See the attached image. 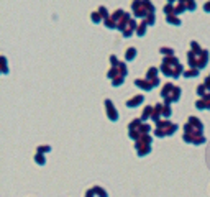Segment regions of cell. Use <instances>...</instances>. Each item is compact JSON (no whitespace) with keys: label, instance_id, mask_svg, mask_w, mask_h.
<instances>
[{"label":"cell","instance_id":"cell-23","mask_svg":"<svg viewBox=\"0 0 210 197\" xmlns=\"http://www.w3.org/2000/svg\"><path fill=\"white\" fill-rule=\"evenodd\" d=\"M2 61H3V69H2V72H3V74H7V72H8V67H7V59H5V57H2Z\"/></svg>","mask_w":210,"mask_h":197},{"label":"cell","instance_id":"cell-17","mask_svg":"<svg viewBox=\"0 0 210 197\" xmlns=\"http://www.w3.org/2000/svg\"><path fill=\"white\" fill-rule=\"evenodd\" d=\"M159 53H162L164 56H174V49L172 48H161Z\"/></svg>","mask_w":210,"mask_h":197},{"label":"cell","instance_id":"cell-14","mask_svg":"<svg viewBox=\"0 0 210 197\" xmlns=\"http://www.w3.org/2000/svg\"><path fill=\"white\" fill-rule=\"evenodd\" d=\"M185 10H187V7H185V3H180V2H177V3H176V15L184 13Z\"/></svg>","mask_w":210,"mask_h":197},{"label":"cell","instance_id":"cell-26","mask_svg":"<svg viewBox=\"0 0 210 197\" xmlns=\"http://www.w3.org/2000/svg\"><path fill=\"white\" fill-rule=\"evenodd\" d=\"M174 2H177V0H167V3H174Z\"/></svg>","mask_w":210,"mask_h":197},{"label":"cell","instance_id":"cell-1","mask_svg":"<svg viewBox=\"0 0 210 197\" xmlns=\"http://www.w3.org/2000/svg\"><path fill=\"white\" fill-rule=\"evenodd\" d=\"M131 10H133V13H135V16L146 18L149 13H154V5L151 0H133Z\"/></svg>","mask_w":210,"mask_h":197},{"label":"cell","instance_id":"cell-18","mask_svg":"<svg viewBox=\"0 0 210 197\" xmlns=\"http://www.w3.org/2000/svg\"><path fill=\"white\" fill-rule=\"evenodd\" d=\"M103 21H105V26H107V28H112V30H113V28H116V23L112 20V16L107 18V20H103Z\"/></svg>","mask_w":210,"mask_h":197},{"label":"cell","instance_id":"cell-3","mask_svg":"<svg viewBox=\"0 0 210 197\" xmlns=\"http://www.w3.org/2000/svg\"><path fill=\"white\" fill-rule=\"evenodd\" d=\"M105 108H107V115H108V118L112 120V121H115L116 118H118V113H116V110L113 108V103H112V100H105Z\"/></svg>","mask_w":210,"mask_h":197},{"label":"cell","instance_id":"cell-24","mask_svg":"<svg viewBox=\"0 0 210 197\" xmlns=\"http://www.w3.org/2000/svg\"><path fill=\"white\" fill-rule=\"evenodd\" d=\"M49 151V146H39L38 148V153H48Z\"/></svg>","mask_w":210,"mask_h":197},{"label":"cell","instance_id":"cell-6","mask_svg":"<svg viewBox=\"0 0 210 197\" xmlns=\"http://www.w3.org/2000/svg\"><path fill=\"white\" fill-rule=\"evenodd\" d=\"M166 21L171 23V25H174V26H179V25H180L179 15H166Z\"/></svg>","mask_w":210,"mask_h":197},{"label":"cell","instance_id":"cell-9","mask_svg":"<svg viewBox=\"0 0 210 197\" xmlns=\"http://www.w3.org/2000/svg\"><path fill=\"white\" fill-rule=\"evenodd\" d=\"M146 26H148V23L144 21V20H143L141 23H139L138 28H136V34H138V36H143V34L146 33Z\"/></svg>","mask_w":210,"mask_h":197},{"label":"cell","instance_id":"cell-21","mask_svg":"<svg viewBox=\"0 0 210 197\" xmlns=\"http://www.w3.org/2000/svg\"><path fill=\"white\" fill-rule=\"evenodd\" d=\"M34 161H36L38 164H44V156L41 153H38L36 156H34Z\"/></svg>","mask_w":210,"mask_h":197},{"label":"cell","instance_id":"cell-22","mask_svg":"<svg viewBox=\"0 0 210 197\" xmlns=\"http://www.w3.org/2000/svg\"><path fill=\"white\" fill-rule=\"evenodd\" d=\"M144 21H146L148 25H153V23H154V13H149L146 18H144Z\"/></svg>","mask_w":210,"mask_h":197},{"label":"cell","instance_id":"cell-4","mask_svg":"<svg viewBox=\"0 0 210 197\" xmlns=\"http://www.w3.org/2000/svg\"><path fill=\"white\" fill-rule=\"evenodd\" d=\"M135 84L138 85L139 89H143V90H151L153 89V84H151V80H148V79H136L135 80Z\"/></svg>","mask_w":210,"mask_h":197},{"label":"cell","instance_id":"cell-10","mask_svg":"<svg viewBox=\"0 0 210 197\" xmlns=\"http://www.w3.org/2000/svg\"><path fill=\"white\" fill-rule=\"evenodd\" d=\"M90 20L92 21H94V23H100L102 21V15H100V11H92V13H90Z\"/></svg>","mask_w":210,"mask_h":197},{"label":"cell","instance_id":"cell-7","mask_svg":"<svg viewBox=\"0 0 210 197\" xmlns=\"http://www.w3.org/2000/svg\"><path fill=\"white\" fill-rule=\"evenodd\" d=\"M162 11H164L166 15H176V5L174 3H166L164 7H162Z\"/></svg>","mask_w":210,"mask_h":197},{"label":"cell","instance_id":"cell-19","mask_svg":"<svg viewBox=\"0 0 210 197\" xmlns=\"http://www.w3.org/2000/svg\"><path fill=\"white\" fill-rule=\"evenodd\" d=\"M185 7L187 10H195V0H185Z\"/></svg>","mask_w":210,"mask_h":197},{"label":"cell","instance_id":"cell-2","mask_svg":"<svg viewBox=\"0 0 210 197\" xmlns=\"http://www.w3.org/2000/svg\"><path fill=\"white\" fill-rule=\"evenodd\" d=\"M177 130V125L176 123H171L169 120H161V121H158L156 123V136H167V135H172L174 131Z\"/></svg>","mask_w":210,"mask_h":197},{"label":"cell","instance_id":"cell-27","mask_svg":"<svg viewBox=\"0 0 210 197\" xmlns=\"http://www.w3.org/2000/svg\"><path fill=\"white\" fill-rule=\"evenodd\" d=\"M208 77H210V76H208Z\"/></svg>","mask_w":210,"mask_h":197},{"label":"cell","instance_id":"cell-5","mask_svg":"<svg viewBox=\"0 0 210 197\" xmlns=\"http://www.w3.org/2000/svg\"><path fill=\"white\" fill-rule=\"evenodd\" d=\"M143 95H135L133 98H130V100H126V107H136V105H139V103L143 102Z\"/></svg>","mask_w":210,"mask_h":197},{"label":"cell","instance_id":"cell-8","mask_svg":"<svg viewBox=\"0 0 210 197\" xmlns=\"http://www.w3.org/2000/svg\"><path fill=\"white\" fill-rule=\"evenodd\" d=\"M189 123H190L192 126H194V128H195L197 131H202V130H203V125H202V123H200V121L197 120L195 117H190V118H189Z\"/></svg>","mask_w":210,"mask_h":197},{"label":"cell","instance_id":"cell-16","mask_svg":"<svg viewBox=\"0 0 210 197\" xmlns=\"http://www.w3.org/2000/svg\"><path fill=\"white\" fill-rule=\"evenodd\" d=\"M121 84H123V76L113 77V80H112V85H113V87H116V85H121Z\"/></svg>","mask_w":210,"mask_h":197},{"label":"cell","instance_id":"cell-25","mask_svg":"<svg viewBox=\"0 0 210 197\" xmlns=\"http://www.w3.org/2000/svg\"><path fill=\"white\" fill-rule=\"evenodd\" d=\"M203 10H205L207 13H210V0H207V2L203 3Z\"/></svg>","mask_w":210,"mask_h":197},{"label":"cell","instance_id":"cell-20","mask_svg":"<svg viewBox=\"0 0 210 197\" xmlns=\"http://www.w3.org/2000/svg\"><path fill=\"white\" fill-rule=\"evenodd\" d=\"M171 113H172L171 107H169V105H166V103H164V108H162V115H164V117H171Z\"/></svg>","mask_w":210,"mask_h":197},{"label":"cell","instance_id":"cell-15","mask_svg":"<svg viewBox=\"0 0 210 197\" xmlns=\"http://www.w3.org/2000/svg\"><path fill=\"white\" fill-rule=\"evenodd\" d=\"M151 115H153V108L151 107H146L143 110V113H141V120H146V118H149Z\"/></svg>","mask_w":210,"mask_h":197},{"label":"cell","instance_id":"cell-12","mask_svg":"<svg viewBox=\"0 0 210 197\" xmlns=\"http://www.w3.org/2000/svg\"><path fill=\"white\" fill-rule=\"evenodd\" d=\"M197 74H199V69L192 67V69H187V71H184V77H195Z\"/></svg>","mask_w":210,"mask_h":197},{"label":"cell","instance_id":"cell-11","mask_svg":"<svg viewBox=\"0 0 210 197\" xmlns=\"http://www.w3.org/2000/svg\"><path fill=\"white\" fill-rule=\"evenodd\" d=\"M98 11H100V15H102V18L103 20H107V18H110V11L107 10V7H103V5H100V7H98Z\"/></svg>","mask_w":210,"mask_h":197},{"label":"cell","instance_id":"cell-13","mask_svg":"<svg viewBox=\"0 0 210 197\" xmlns=\"http://www.w3.org/2000/svg\"><path fill=\"white\" fill-rule=\"evenodd\" d=\"M135 56H136V49H135V48H128V49H126L125 57H126L128 61H130V59H135Z\"/></svg>","mask_w":210,"mask_h":197}]
</instances>
